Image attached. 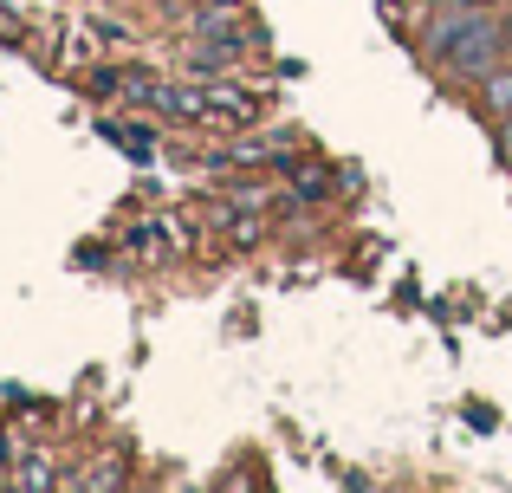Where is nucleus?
Wrapping results in <instances>:
<instances>
[{
  "instance_id": "obj_1",
  "label": "nucleus",
  "mask_w": 512,
  "mask_h": 493,
  "mask_svg": "<svg viewBox=\"0 0 512 493\" xmlns=\"http://www.w3.org/2000/svg\"><path fill=\"white\" fill-rule=\"evenodd\" d=\"M253 117H260L253 91H234V85H221V91H208V117H201V124H253Z\"/></svg>"
},
{
  "instance_id": "obj_2",
  "label": "nucleus",
  "mask_w": 512,
  "mask_h": 493,
  "mask_svg": "<svg viewBox=\"0 0 512 493\" xmlns=\"http://www.w3.org/2000/svg\"><path fill=\"white\" fill-rule=\"evenodd\" d=\"M480 91H487V111H512V72H487V78H480Z\"/></svg>"
},
{
  "instance_id": "obj_3",
  "label": "nucleus",
  "mask_w": 512,
  "mask_h": 493,
  "mask_svg": "<svg viewBox=\"0 0 512 493\" xmlns=\"http://www.w3.org/2000/svg\"><path fill=\"white\" fill-rule=\"evenodd\" d=\"M214 7H240V0H214Z\"/></svg>"
}]
</instances>
